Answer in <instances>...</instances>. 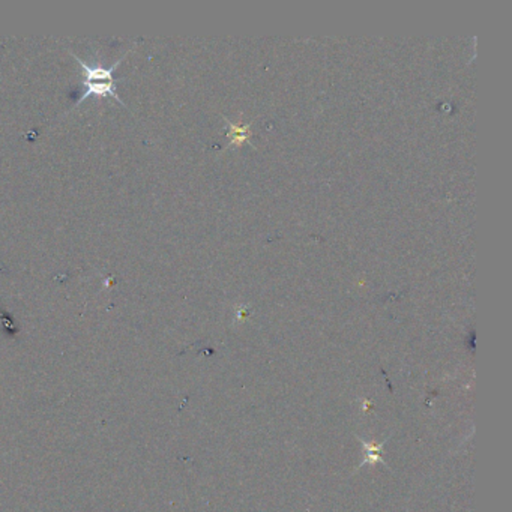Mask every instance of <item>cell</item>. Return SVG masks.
<instances>
[{"instance_id":"6da1fadb","label":"cell","mask_w":512,"mask_h":512,"mask_svg":"<svg viewBox=\"0 0 512 512\" xmlns=\"http://www.w3.org/2000/svg\"><path fill=\"white\" fill-rule=\"evenodd\" d=\"M71 54H73L77 62L80 64V66L83 68V80H81V85H83V92L80 95V98L77 100V105L85 101L86 98L92 97V95H97V97L100 98H104V97H113L116 98L119 102H122L124 105H126L124 102V100L119 97L117 95V90H116V80L113 77V71L116 69V66L121 64L122 59L126 56V53L124 54L122 59H119V61L116 64H113L110 68H102V66H90L88 65L83 59H80L76 53L71 52Z\"/></svg>"}]
</instances>
